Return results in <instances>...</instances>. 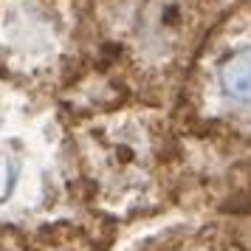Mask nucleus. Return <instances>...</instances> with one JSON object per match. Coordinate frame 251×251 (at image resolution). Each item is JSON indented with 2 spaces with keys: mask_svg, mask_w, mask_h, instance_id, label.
Listing matches in <instances>:
<instances>
[{
  "mask_svg": "<svg viewBox=\"0 0 251 251\" xmlns=\"http://www.w3.org/2000/svg\"><path fill=\"white\" fill-rule=\"evenodd\" d=\"M220 82L231 96L251 102V46L234 51L220 68Z\"/></svg>",
  "mask_w": 251,
  "mask_h": 251,
  "instance_id": "1",
  "label": "nucleus"
}]
</instances>
